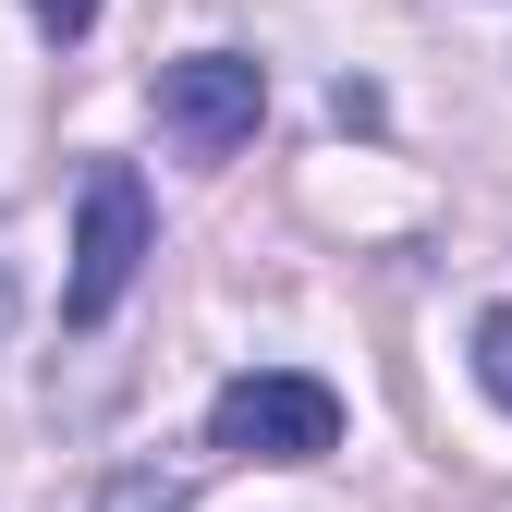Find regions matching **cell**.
Masks as SVG:
<instances>
[{"label":"cell","instance_id":"obj_1","mask_svg":"<svg viewBox=\"0 0 512 512\" xmlns=\"http://www.w3.org/2000/svg\"><path fill=\"white\" fill-rule=\"evenodd\" d=\"M208 452H232V464H330V452H342L330 378H305V366H244L232 391L208 403Z\"/></svg>","mask_w":512,"mask_h":512},{"label":"cell","instance_id":"obj_2","mask_svg":"<svg viewBox=\"0 0 512 512\" xmlns=\"http://www.w3.org/2000/svg\"><path fill=\"white\" fill-rule=\"evenodd\" d=\"M159 256L147 232V183L135 171H86V208H74V281H61V317L74 330H98V317L135 293V269Z\"/></svg>","mask_w":512,"mask_h":512},{"label":"cell","instance_id":"obj_3","mask_svg":"<svg viewBox=\"0 0 512 512\" xmlns=\"http://www.w3.org/2000/svg\"><path fill=\"white\" fill-rule=\"evenodd\" d=\"M256 110H269V74H256L244 49H183V61H159V135L183 159H232L256 135Z\"/></svg>","mask_w":512,"mask_h":512},{"label":"cell","instance_id":"obj_4","mask_svg":"<svg viewBox=\"0 0 512 512\" xmlns=\"http://www.w3.org/2000/svg\"><path fill=\"white\" fill-rule=\"evenodd\" d=\"M98 512H196V500H183V476H159V464H122L98 488Z\"/></svg>","mask_w":512,"mask_h":512},{"label":"cell","instance_id":"obj_5","mask_svg":"<svg viewBox=\"0 0 512 512\" xmlns=\"http://www.w3.org/2000/svg\"><path fill=\"white\" fill-rule=\"evenodd\" d=\"M476 378H488V403L512 415V305H488V317H476Z\"/></svg>","mask_w":512,"mask_h":512},{"label":"cell","instance_id":"obj_6","mask_svg":"<svg viewBox=\"0 0 512 512\" xmlns=\"http://www.w3.org/2000/svg\"><path fill=\"white\" fill-rule=\"evenodd\" d=\"M37 25H49V37H86V25H98V0H37Z\"/></svg>","mask_w":512,"mask_h":512}]
</instances>
